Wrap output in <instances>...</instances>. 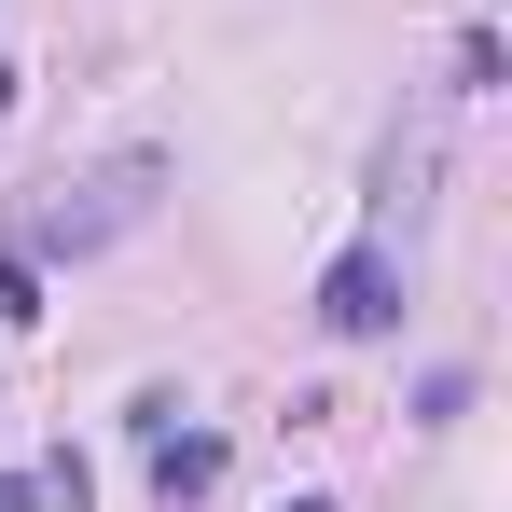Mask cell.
Instances as JSON below:
<instances>
[{
    "mask_svg": "<svg viewBox=\"0 0 512 512\" xmlns=\"http://www.w3.org/2000/svg\"><path fill=\"white\" fill-rule=\"evenodd\" d=\"M153 208V167H111V180H56L42 208H28V236L14 250H97V236H125Z\"/></svg>",
    "mask_w": 512,
    "mask_h": 512,
    "instance_id": "6da1fadb",
    "label": "cell"
},
{
    "mask_svg": "<svg viewBox=\"0 0 512 512\" xmlns=\"http://www.w3.org/2000/svg\"><path fill=\"white\" fill-rule=\"evenodd\" d=\"M319 333H333V346L402 333V250H374V236H360V250H346L333 277H319Z\"/></svg>",
    "mask_w": 512,
    "mask_h": 512,
    "instance_id": "7a4b0ae2",
    "label": "cell"
},
{
    "mask_svg": "<svg viewBox=\"0 0 512 512\" xmlns=\"http://www.w3.org/2000/svg\"><path fill=\"white\" fill-rule=\"evenodd\" d=\"M194 499H222V429H153V512H194Z\"/></svg>",
    "mask_w": 512,
    "mask_h": 512,
    "instance_id": "3957f363",
    "label": "cell"
},
{
    "mask_svg": "<svg viewBox=\"0 0 512 512\" xmlns=\"http://www.w3.org/2000/svg\"><path fill=\"white\" fill-rule=\"evenodd\" d=\"M0 319H42V250H0Z\"/></svg>",
    "mask_w": 512,
    "mask_h": 512,
    "instance_id": "277c9868",
    "label": "cell"
},
{
    "mask_svg": "<svg viewBox=\"0 0 512 512\" xmlns=\"http://www.w3.org/2000/svg\"><path fill=\"white\" fill-rule=\"evenodd\" d=\"M0 512H42V485H28V471H0Z\"/></svg>",
    "mask_w": 512,
    "mask_h": 512,
    "instance_id": "5b68a950",
    "label": "cell"
},
{
    "mask_svg": "<svg viewBox=\"0 0 512 512\" xmlns=\"http://www.w3.org/2000/svg\"><path fill=\"white\" fill-rule=\"evenodd\" d=\"M277 512H333V499H277Z\"/></svg>",
    "mask_w": 512,
    "mask_h": 512,
    "instance_id": "8992f818",
    "label": "cell"
},
{
    "mask_svg": "<svg viewBox=\"0 0 512 512\" xmlns=\"http://www.w3.org/2000/svg\"><path fill=\"white\" fill-rule=\"evenodd\" d=\"M0 111H14V70H0Z\"/></svg>",
    "mask_w": 512,
    "mask_h": 512,
    "instance_id": "52a82bcc",
    "label": "cell"
}]
</instances>
